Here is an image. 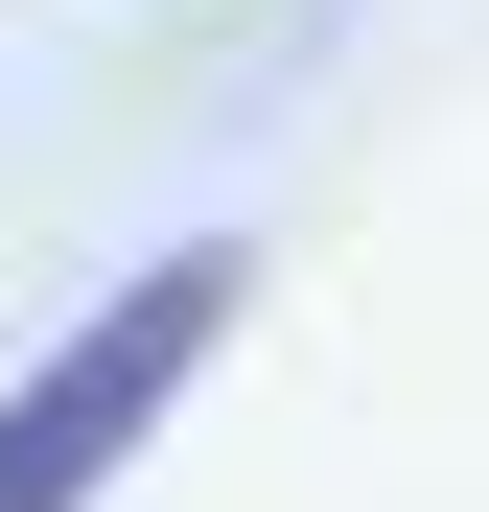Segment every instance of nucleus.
Returning <instances> with one entry per match:
<instances>
[{
	"mask_svg": "<svg viewBox=\"0 0 489 512\" xmlns=\"http://www.w3.org/2000/svg\"><path fill=\"white\" fill-rule=\"evenodd\" d=\"M233 303H257V256H233V233L140 256V280H117L94 326H70V350H47L24 396H0V512H94V489L163 443V419H187V373L233 350Z\"/></svg>",
	"mask_w": 489,
	"mask_h": 512,
	"instance_id": "f257e3e1",
	"label": "nucleus"
}]
</instances>
